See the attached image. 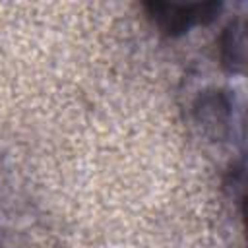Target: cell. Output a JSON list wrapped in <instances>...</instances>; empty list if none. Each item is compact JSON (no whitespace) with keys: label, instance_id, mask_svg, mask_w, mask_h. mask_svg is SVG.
Returning <instances> with one entry per match:
<instances>
[{"label":"cell","instance_id":"obj_1","mask_svg":"<svg viewBox=\"0 0 248 248\" xmlns=\"http://www.w3.org/2000/svg\"><path fill=\"white\" fill-rule=\"evenodd\" d=\"M221 2H163L151 0L143 4V10L151 23L169 37H178L188 33L192 27L207 25L217 19L221 12Z\"/></svg>","mask_w":248,"mask_h":248},{"label":"cell","instance_id":"obj_2","mask_svg":"<svg viewBox=\"0 0 248 248\" xmlns=\"http://www.w3.org/2000/svg\"><path fill=\"white\" fill-rule=\"evenodd\" d=\"M234 99L231 91L209 87L192 103V116L200 132L211 141H225L234 134Z\"/></svg>","mask_w":248,"mask_h":248},{"label":"cell","instance_id":"obj_3","mask_svg":"<svg viewBox=\"0 0 248 248\" xmlns=\"http://www.w3.org/2000/svg\"><path fill=\"white\" fill-rule=\"evenodd\" d=\"M246 41H244V21H231L221 35V64L231 74L244 72L246 60Z\"/></svg>","mask_w":248,"mask_h":248}]
</instances>
